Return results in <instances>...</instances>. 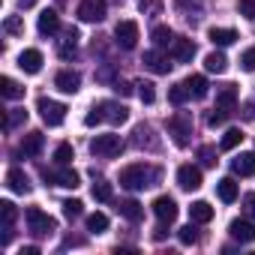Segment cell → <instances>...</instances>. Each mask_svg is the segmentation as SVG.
I'll use <instances>...</instances> for the list:
<instances>
[{
	"label": "cell",
	"instance_id": "1",
	"mask_svg": "<svg viewBox=\"0 0 255 255\" xmlns=\"http://www.w3.org/2000/svg\"><path fill=\"white\" fill-rule=\"evenodd\" d=\"M153 180H159V171H156V168H147V165H141V162L126 165V168L120 171V186L129 189V192L144 189V186H153Z\"/></svg>",
	"mask_w": 255,
	"mask_h": 255
},
{
	"label": "cell",
	"instance_id": "2",
	"mask_svg": "<svg viewBox=\"0 0 255 255\" xmlns=\"http://www.w3.org/2000/svg\"><path fill=\"white\" fill-rule=\"evenodd\" d=\"M168 135L174 138L177 147H189V135H192V117L186 111H177L174 117H168Z\"/></svg>",
	"mask_w": 255,
	"mask_h": 255
},
{
	"label": "cell",
	"instance_id": "3",
	"mask_svg": "<svg viewBox=\"0 0 255 255\" xmlns=\"http://www.w3.org/2000/svg\"><path fill=\"white\" fill-rule=\"evenodd\" d=\"M24 219H27V228H30V234H36V237H45V234L57 231V222H54V216H48L42 207H27Z\"/></svg>",
	"mask_w": 255,
	"mask_h": 255
},
{
	"label": "cell",
	"instance_id": "4",
	"mask_svg": "<svg viewBox=\"0 0 255 255\" xmlns=\"http://www.w3.org/2000/svg\"><path fill=\"white\" fill-rule=\"evenodd\" d=\"M123 147H126L123 138H120V135H111V132H108V135H96V138L90 141V153H93V156H102V159L120 156Z\"/></svg>",
	"mask_w": 255,
	"mask_h": 255
},
{
	"label": "cell",
	"instance_id": "5",
	"mask_svg": "<svg viewBox=\"0 0 255 255\" xmlns=\"http://www.w3.org/2000/svg\"><path fill=\"white\" fill-rule=\"evenodd\" d=\"M36 111H39V117H42L48 126H60V123L66 120V105H63V102H54V99H48V96H42V99L36 102Z\"/></svg>",
	"mask_w": 255,
	"mask_h": 255
},
{
	"label": "cell",
	"instance_id": "6",
	"mask_svg": "<svg viewBox=\"0 0 255 255\" xmlns=\"http://www.w3.org/2000/svg\"><path fill=\"white\" fill-rule=\"evenodd\" d=\"M108 15V3L105 0H81L78 3V18L87 21V24H96Z\"/></svg>",
	"mask_w": 255,
	"mask_h": 255
},
{
	"label": "cell",
	"instance_id": "7",
	"mask_svg": "<svg viewBox=\"0 0 255 255\" xmlns=\"http://www.w3.org/2000/svg\"><path fill=\"white\" fill-rule=\"evenodd\" d=\"M42 177H45V183H51V186H63V189H75L78 183H81V177H78V171H72V168H66V165H60V171H42Z\"/></svg>",
	"mask_w": 255,
	"mask_h": 255
},
{
	"label": "cell",
	"instance_id": "8",
	"mask_svg": "<svg viewBox=\"0 0 255 255\" xmlns=\"http://www.w3.org/2000/svg\"><path fill=\"white\" fill-rule=\"evenodd\" d=\"M114 39H117V45L120 48H135L138 45V24L135 21H120L117 27H114Z\"/></svg>",
	"mask_w": 255,
	"mask_h": 255
},
{
	"label": "cell",
	"instance_id": "9",
	"mask_svg": "<svg viewBox=\"0 0 255 255\" xmlns=\"http://www.w3.org/2000/svg\"><path fill=\"white\" fill-rule=\"evenodd\" d=\"M99 111H102V120H108V123H114V126H120V123L129 120V108L120 105V102H111V99L99 102Z\"/></svg>",
	"mask_w": 255,
	"mask_h": 255
},
{
	"label": "cell",
	"instance_id": "10",
	"mask_svg": "<svg viewBox=\"0 0 255 255\" xmlns=\"http://www.w3.org/2000/svg\"><path fill=\"white\" fill-rule=\"evenodd\" d=\"M177 186L186 189V192H195L201 186V168L195 165H180L177 168Z\"/></svg>",
	"mask_w": 255,
	"mask_h": 255
},
{
	"label": "cell",
	"instance_id": "11",
	"mask_svg": "<svg viewBox=\"0 0 255 255\" xmlns=\"http://www.w3.org/2000/svg\"><path fill=\"white\" fill-rule=\"evenodd\" d=\"M141 63H144V69H150L153 75H168V69H171L168 57H162V51H159V48H153V51H144Z\"/></svg>",
	"mask_w": 255,
	"mask_h": 255
},
{
	"label": "cell",
	"instance_id": "12",
	"mask_svg": "<svg viewBox=\"0 0 255 255\" xmlns=\"http://www.w3.org/2000/svg\"><path fill=\"white\" fill-rule=\"evenodd\" d=\"M18 69L27 72V75H36V72L42 69V51H36V48H24V51L18 54Z\"/></svg>",
	"mask_w": 255,
	"mask_h": 255
},
{
	"label": "cell",
	"instance_id": "13",
	"mask_svg": "<svg viewBox=\"0 0 255 255\" xmlns=\"http://www.w3.org/2000/svg\"><path fill=\"white\" fill-rule=\"evenodd\" d=\"M153 213H156L159 222H174V219H177V201L168 198V195H159V198L153 201Z\"/></svg>",
	"mask_w": 255,
	"mask_h": 255
},
{
	"label": "cell",
	"instance_id": "14",
	"mask_svg": "<svg viewBox=\"0 0 255 255\" xmlns=\"http://www.w3.org/2000/svg\"><path fill=\"white\" fill-rule=\"evenodd\" d=\"M171 57H174L177 63H189V60L195 57V45H192V39L174 36V42H171Z\"/></svg>",
	"mask_w": 255,
	"mask_h": 255
},
{
	"label": "cell",
	"instance_id": "15",
	"mask_svg": "<svg viewBox=\"0 0 255 255\" xmlns=\"http://www.w3.org/2000/svg\"><path fill=\"white\" fill-rule=\"evenodd\" d=\"M54 87H57V90H63V93H78V87H81V75H78V72H72V69H63V72H57Z\"/></svg>",
	"mask_w": 255,
	"mask_h": 255
},
{
	"label": "cell",
	"instance_id": "16",
	"mask_svg": "<svg viewBox=\"0 0 255 255\" xmlns=\"http://www.w3.org/2000/svg\"><path fill=\"white\" fill-rule=\"evenodd\" d=\"M6 186H9L12 192H18V195H27V192H30V177H27L21 168H9V171H6Z\"/></svg>",
	"mask_w": 255,
	"mask_h": 255
},
{
	"label": "cell",
	"instance_id": "17",
	"mask_svg": "<svg viewBox=\"0 0 255 255\" xmlns=\"http://www.w3.org/2000/svg\"><path fill=\"white\" fill-rule=\"evenodd\" d=\"M228 231H231V237L240 240V243H252V240H255V225H252L249 219H234V222L228 225Z\"/></svg>",
	"mask_w": 255,
	"mask_h": 255
},
{
	"label": "cell",
	"instance_id": "18",
	"mask_svg": "<svg viewBox=\"0 0 255 255\" xmlns=\"http://www.w3.org/2000/svg\"><path fill=\"white\" fill-rule=\"evenodd\" d=\"M231 171L234 174H240V177H252L255 174V153H240V156H234L231 159Z\"/></svg>",
	"mask_w": 255,
	"mask_h": 255
},
{
	"label": "cell",
	"instance_id": "19",
	"mask_svg": "<svg viewBox=\"0 0 255 255\" xmlns=\"http://www.w3.org/2000/svg\"><path fill=\"white\" fill-rule=\"evenodd\" d=\"M42 147H45V135H42V132H27V135L21 138V153H24V156H39Z\"/></svg>",
	"mask_w": 255,
	"mask_h": 255
},
{
	"label": "cell",
	"instance_id": "20",
	"mask_svg": "<svg viewBox=\"0 0 255 255\" xmlns=\"http://www.w3.org/2000/svg\"><path fill=\"white\" fill-rule=\"evenodd\" d=\"M36 27H39L42 36H54V33L60 30V15H57L54 9H45V12L39 15V24H36Z\"/></svg>",
	"mask_w": 255,
	"mask_h": 255
},
{
	"label": "cell",
	"instance_id": "21",
	"mask_svg": "<svg viewBox=\"0 0 255 255\" xmlns=\"http://www.w3.org/2000/svg\"><path fill=\"white\" fill-rule=\"evenodd\" d=\"M207 39H210L213 45L225 48V45L237 42V30H231V27H210V30H207Z\"/></svg>",
	"mask_w": 255,
	"mask_h": 255
},
{
	"label": "cell",
	"instance_id": "22",
	"mask_svg": "<svg viewBox=\"0 0 255 255\" xmlns=\"http://www.w3.org/2000/svg\"><path fill=\"white\" fill-rule=\"evenodd\" d=\"M213 207L207 204V201H192V207H189V219L192 222H198V225H204V222H210L213 219Z\"/></svg>",
	"mask_w": 255,
	"mask_h": 255
},
{
	"label": "cell",
	"instance_id": "23",
	"mask_svg": "<svg viewBox=\"0 0 255 255\" xmlns=\"http://www.w3.org/2000/svg\"><path fill=\"white\" fill-rule=\"evenodd\" d=\"M216 195H219L225 204L237 201V180H234V177H222V180L216 183Z\"/></svg>",
	"mask_w": 255,
	"mask_h": 255
},
{
	"label": "cell",
	"instance_id": "24",
	"mask_svg": "<svg viewBox=\"0 0 255 255\" xmlns=\"http://www.w3.org/2000/svg\"><path fill=\"white\" fill-rule=\"evenodd\" d=\"M216 105L231 114V108L237 105V87H234V84H225V87L219 90V96H216Z\"/></svg>",
	"mask_w": 255,
	"mask_h": 255
},
{
	"label": "cell",
	"instance_id": "25",
	"mask_svg": "<svg viewBox=\"0 0 255 255\" xmlns=\"http://www.w3.org/2000/svg\"><path fill=\"white\" fill-rule=\"evenodd\" d=\"M183 84H186L189 96H195V99H204V96H207V78H204V75H189Z\"/></svg>",
	"mask_w": 255,
	"mask_h": 255
},
{
	"label": "cell",
	"instance_id": "26",
	"mask_svg": "<svg viewBox=\"0 0 255 255\" xmlns=\"http://www.w3.org/2000/svg\"><path fill=\"white\" fill-rule=\"evenodd\" d=\"M0 93H3L6 99H21L24 96V87L18 81H12L9 75H3V78H0Z\"/></svg>",
	"mask_w": 255,
	"mask_h": 255
},
{
	"label": "cell",
	"instance_id": "27",
	"mask_svg": "<svg viewBox=\"0 0 255 255\" xmlns=\"http://www.w3.org/2000/svg\"><path fill=\"white\" fill-rule=\"evenodd\" d=\"M120 213L129 219V222H138L141 216H144V210H141V204L135 201V198H126V201H120Z\"/></svg>",
	"mask_w": 255,
	"mask_h": 255
},
{
	"label": "cell",
	"instance_id": "28",
	"mask_svg": "<svg viewBox=\"0 0 255 255\" xmlns=\"http://www.w3.org/2000/svg\"><path fill=\"white\" fill-rule=\"evenodd\" d=\"M204 66H207V72H225V69H228V60H225L222 51H210V54L204 57Z\"/></svg>",
	"mask_w": 255,
	"mask_h": 255
},
{
	"label": "cell",
	"instance_id": "29",
	"mask_svg": "<svg viewBox=\"0 0 255 255\" xmlns=\"http://www.w3.org/2000/svg\"><path fill=\"white\" fill-rule=\"evenodd\" d=\"M153 42H156V48H168L171 42H174V33H171V27H165V24H159V27H153Z\"/></svg>",
	"mask_w": 255,
	"mask_h": 255
},
{
	"label": "cell",
	"instance_id": "30",
	"mask_svg": "<svg viewBox=\"0 0 255 255\" xmlns=\"http://www.w3.org/2000/svg\"><path fill=\"white\" fill-rule=\"evenodd\" d=\"M3 30H6L9 36H24V18H21V15H6Z\"/></svg>",
	"mask_w": 255,
	"mask_h": 255
},
{
	"label": "cell",
	"instance_id": "31",
	"mask_svg": "<svg viewBox=\"0 0 255 255\" xmlns=\"http://www.w3.org/2000/svg\"><path fill=\"white\" fill-rule=\"evenodd\" d=\"M135 87H138V99H141L144 105H153V102H156V87H153L150 81H138Z\"/></svg>",
	"mask_w": 255,
	"mask_h": 255
},
{
	"label": "cell",
	"instance_id": "32",
	"mask_svg": "<svg viewBox=\"0 0 255 255\" xmlns=\"http://www.w3.org/2000/svg\"><path fill=\"white\" fill-rule=\"evenodd\" d=\"M189 99V90H186V84L180 81V84H174V87H168V102L171 105H183Z\"/></svg>",
	"mask_w": 255,
	"mask_h": 255
},
{
	"label": "cell",
	"instance_id": "33",
	"mask_svg": "<svg viewBox=\"0 0 255 255\" xmlns=\"http://www.w3.org/2000/svg\"><path fill=\"white\" fill-rule=\"evenodd\" d=\"M105 228H108V216H105V213H90V216H87V231L102 234Z\"/></svg>",
	"mask_w": 255,
	"mask_h": 255
},
{
	"label": "cell",
	"instance_id": "34",
	"mask_svg": "<svg viewBox=\"0 0 255 255\" xmlns=\"http://www.w3.org/2000/svg\"><path fill=\"white\" fill-rule=\"evenodd\" d=\"M72 159H75L72 144H57V150H54V162H57V165H69Z\"/></svg>",
	"mask_w": 255,
	"mask_h": 255
},
{
	"label": "cell",
	"instance_id": "35",
	"mask_svg": "<svg viewBox=\"0 0 255 255\" xmlns=\"http://www.w3.org/2000/svg\"><path fill=\"white\" fill-rule=\"evenodd\" d=\"M240 141H243V132H240V129H228V132L222 135V141H219V144H222V150H234Z\"/></svg>",
	"mask_w": 255,
	"mask_h": 255
},
{
	"label": "cell",
	"instance_id": "36",
	"mask_svg": "<svg viewBox=\"0 0 255 255\" xmlns=\"http://www.w3.org/2000/svg\"><path fill=\"white\" fill-rule=\"evenodd\" d=\"M177 240H180L183 246H192V243L198 240V231H195V222H189V225H183V228L177 231Z\"/></svg>",
	"mask_w": 255,
	"mask_h": 255
},
{
	"label": "cell",
	"instance_id": "37",
	"mask_svg": "<svg viewBox=\"0 0 255 255\" xmlns=\"http://www.w3.org/2000/svg\"><path fill=\"white\" fill-rule=\"evenodd\" d=\"M90 192H93L96 201H111V183H105V180H96Z\"/></svg>",
	"mask_w": 255,
	"mask_h": 255
},
{
	"label": "cell",
	"instance_id": "38",
	"mask_svg": "<svg viewBox=\"0 0 255 255\" xmlns=\"http://www.w3.org/2000/svg\"><path fill=\"white\" fill-rule=\"evenodd\" d=\"M81 207H84V204H81L78 198H66V201H63V216H66V219H78V216H81Z\"/></svg>",
	"mask_w": 255,
	"mask_h": 255
},
{
	"label": "cell",
	"instance_id": "39",
	"mask_svg": "<svg viewBox=\"0 0 255 255\" xmlns=\"http://www.w3.org/2000/svg\"><path fill=\"white\" fill-rule=\"evenodd\" d=\"M0 213H3V222H6V225H12L15 216H18V210H15L12 201H0Z\"/></svg>",
	"mask_w": 255,
	"mask_h": 255
},
{
	"label": "cell",
	"instance_id": "40",
	"mask_svg": "<svg viewBox=\"0 0 255 255\" xmlns=\"http://www.w3.org/2000/svg\"><path fill=\"white\" fill-rule=\"evenodd\" d=\"M225 117H228V111H222V108L216 105V108L207 114V126H222V123H225Z\"/></svg>",
	"mask_w": 255,
	"mask_h": 255
},
{
	"label": "cell",
	"instance_id": "41",
	"mask_svg": "<svg viewBox=\"0 0 255 255\" xmlns=\"http://www.w3.org/2000/svg\"><path fill=\"white\" fill-rule=\"evenodd\" d=\"M240 66H243L246 72H255V48H246V51L240 54Z\"/></svg>",
	"mask_w": 255,
	"mask_h": 255
},
{
	"label": "cell",
	"instance_id": "42",
	"mask_svg": "<svg viewBox=\"0 0 255 255\" xmlns=\"http://www.w3.org/2000/svg\"><path fill=\"white\" fill-rule=\"evenodd\" d=\"M21 120H27V111H21V108H15L6 120H3V129H12L15 123H21Z\"/></svg>",
	"mask_w": 255,
	"mask_h": 255
},
{
	"label": "cell",
	"instance_id": "43",
	"mask_svg": "<svg viewBox=\"0 0 255 255\" xmlns=\"http://www.w3.org/2000/svg\"><path fill=\"white\" fill-rule=\"evenodd\" d=\"M237 12H240L243 18H255V0H240V3H237Z\"/></svg>",
	"mask_w": 255,
	"mask_h": 255
},
{
	"label": "cell",
	"instance_id": "44",
	"mask_svg": "<svg viewBox=\"0 0 255 255\" xmlns=\"http://www.w3.org/2000/svg\"><path fill=\"white\" fill-rule=\"evenodd\" d=\"M99 120H102V111H99V105H96V108H90V111L84 114V126H96Z\"/></svg>",
	"mask_w": 255,
	"mask_h": 255
},
{
	"label": "cell",
	"instance_id": "45",
	"mask_svg": "<svg viewBox=\"0 0 255 255\" xmlns=\"http://www.w3.org/2000/svg\"><path fill=\"white\" fill-rule=\"evenodd\" d=\"M243 207H246L249 216H255V192H246L243 195Z\"/></svg>",
	"mask_w": 255,
	"mask_h": 255
},
{
	"label": "cell",
	"instance_id": "46",
	"mask_svg": "<svg viewBox=\"0 0 255 255\" xmlns=\"http://www.w3.org/2000/svg\"><path fill=\"white\" fill-rule=\"evenodd\" d=\"M138 6H141V12H156L159 0H138Z\"/></svg>",
	"mask_w": 255,
	"mask_h": 255
},
{
	"label": "cell",
	"instance_id": "47",
	"mask_svg": "<svg viewBox=\"0 0 255 255\" xmlns=\"http://www.w3.org/2000/svg\"><path fill=\"white\" fill-rule=\"evenodd\" d=\"M114 90H117L120 96H129V93H132V87H129V84H126L123 78H117V81H114Z\"/></svg>",
	"mask_w": 255,
	"mask_h": 255
},
{
	"label": "cell",
	"instance_id": "48",
	"mask_svg": "<svg viewBox=\"0 0 255 255\" xmlns=\"http://www.w3.org/2000/svg\"><path fill=\"white\" fill-rule=\"evenodd\" d=\"M201 162H204V165H213V162H216V159H213V150H210V147H201Z\"/></svg>",
	"mask_w": 255,
	"mask_h": 255
},
{
	"label": "cell",
	"instance_id": "49",
	"mask_svg": "<svg viewBox=\"0 0 255 255\" xmlns=\"http://www.w3.org/2000/svg\"><path fill=\"white\" fill-rule=\"evenodd\" d=\"M165 225H168V222H159V225L153 228V240H165V234H168V231H165Z\"/></svg>",
	"mask_w": 255,
	"mask_h": 255
},
{
	"label": "cell",
	"instance_id": "50",
	"mask_svg": "<svg viewBox=\"0 0 255 255\" xmlns=\"http://www.w3.org/2000/svg\"><path fill=\"white\" fill-rule=\"evenodd\" d=\"M21 255H39V246H24Z\"/></svg>",
	"mask_w": 255,
	"mask_h": 255
},
{
	"label": "cell",
	"instance_id": "51",
	"mask_svg": "<svg viewBox=\"0 0 255 255\" xmlns=\"http://www.w3.org/2000/svg\"><path fill=\"white\" fill-rule=\"evenodd\" d=\"M33 3H36V0H18V6H24V9H27V6H33Z\"/></svg>",
	"mask_w": 255,
	"mask_h": 255
}]
</instances>
